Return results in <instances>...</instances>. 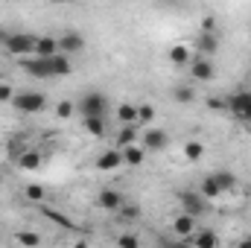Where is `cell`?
<instances>
[{
  "label": "cell",
  "mask_w": 251,
  "mask_h": 248,
  "mask_svg": "<svg viewBox=\"0 0 251 248\" xmlns=\"http://www.w3.org/2000/svg\"><path fill=\"white\" fill-rule=\"evenodd\" d=\"M108 108H111V102H108V97L102 91H88V94H82L76 99V111L82 117H105Z\"/></svg>",
  "instance_id": "obj_1"
},
{
  "label": "cell",
  "mask_w": 251,
  "mask_h": 248,
  "mask_svg": "<svg viewBox=\"0 0 251 248\" xmlns=\"http://www.w3.org/2000/svg\"><path fill=\"white\" fill-rule=\"evenodd\" d=\"M219 47H222L219 32H199V35H196V56H207V59H213V56L219 53Z\"/></svg>",
  "instance_id": "obj_8"
},
{
  "label": "cell",
  "mask_w": 251,
  "mask_h": 248,
  "mask_svg": "<svg viewBox=\"0 0 251 248\" xmlns=\"http://www.w3.org/2000/svg\"><path fill=\"white\" fill-rule=\"evenodd\" d=\"M47 67H50V76L53 79H59V76H70L73 73V62H70V56L67 53H56V56H47Z\"/></svg>",
  "instance_id": "obj_12"
},
{
  "label": "cell",
  "mask_w": 251,
  "mask_h": 248,
  "mask_svg": "<svg viewBox=\"0 0 251 248\" xmlns=\"http://www.w3.org/2000/svg\"><path fill=\"white\" fill-rule=\"evenodd\" d=\"M117 120H120V125L137 123V105H134V102H123V105H117Z\"/></svg>",
  "instance_id": "obj_25"
},
{
  "label": "cell",
  "mask_w": 251,
  "mask_h": 248,
  "mask_svg": "<svg viewBox=\"0 0 251 248\" xmlns=\"http://www.w3.org/2000/svg\"><path fill=\"white\" fill-rule=\"evenodd\" d=\"M184 158H187L190 164L201 161V158H204V143H199V140H187V143H184Z\"/></svg>",
  "instance_id": "obj_26"
},
{
  "label": "cell",
  "mask_w": 251,
  "mask_h": 248,
  "mask_svg": "<svg viewBox=\"0 0 251 248\" xmlns=\"http://www.w3.org/2000/svg\"><path fill=\"white\" fill-rule=\"evenodd\" d=\"M140 140H143L146 152H164V149L170 146V134H167L164 128H155V125H146V128L140 131Z\"/></svg>",
  "instance_id": "obj_6"
},
{
  "label": "cell",
  "mask_w": 251,
  "mask_h": 248,
  "mask_svg": "<svg viewBox=\"0 0 251 248\" xmlns=\"http://www.w3.org/2000/svg\"><path fill=\"white\" fill-rule=\"evenodd\" d=\"M199 193H201L207 201H216V198H222V196H225V193L219 190V184L213 181V175H204V178H201V184H199Z\"/></svg>",
  "instance_id": "obj_22"
},
{
  "label": "cell",
  "mask_w": 251,
  "mask_h": 248,
  "mask_svg": "<svg viewBox=\"0 0 251 248\" xmlns=\"http://www.w3.org/2000/svg\"><path fill=\"white\" fill-rule=\"evenodd\" d=\"M207 108H210V111H228V99H222V97H219V99L210 97V99H207Z\"/></svg>",
  "instance_id": "obj_34"
},
{
  "label": "cell",
  "mask_w": 251,
  "mask_h": 248,
  "mask_svg": "<svg viewBox=\"0 0 251 248\" xmlns=\"http://www.w3.org/2000/svg\"><path fill=\"white\" fill-rule=\"evenodd\" d=\"M190 59H193V50H190L187 44H176V47H170V62L176 64V67H187Z\"/></svg>",
  "instance_id": "obj_20"
},
{
  "label": "cell",
  "mask_w": 251,
  "mask_h": 248,
  "mask_svg": "<svg viewBox=\"0 0 251 248\" xmlns=\"http://www.w3.org/2000/svg\"><path fill=\"white\" fill-rule=\"evenodd\" d=\"M15 243H18V246H41V237L32 234V231H18V234H15Z\"/></svg>",
  "instance_id": "obj_30"
},
{
  "label": "cell",
  "mask_w": 251,
  "mask_h": 248,
  "mask_svg": "<svg viewBox=\"0 0 251 248\" xmlns=\"http://www.w3.org/2000/svg\"><path fill=\"white\" fill-rule=\"evenodd\" d=\"M24 196L29 198V201H35V204H41L44 198H47V190L41 184H26V190H24Z\"/></svg>",
  "instance_id": "obj_28"
},
{
  "label": "cell",
  "mask_w": 251,
  "mask_h": 248,
  "mask_svg": "<svg viewBox=\"0 0 251 248\" xmlns=\"http://www.w3.org/2000/svg\"><path fill=\"white\" fill-rule=\"evenodd\" d=\"M15 88L12 85H6V82H0V105H12V99H15Z\"/></svg>",
  "instance_id": "obj_31"
},
{
  "label": "cell",
  "mask_w": 251,
  "mask_h": 248,
  "mask_svg": "<svg viewBox=\"0 0 251 248\" xmlns=\"http://www.w3.org/2000/svg\"><path fill=\"white\" fill-rule=\"evenodd\" d=\"M181 243L196 246V248H216V246H219V237H216L213 231H207V228H196L187 240H181Z\"/></svg>",
  "instance_id": "obj_14"
},
{
  "label": "cell",
  "mask_w": 251,
  "mask_h": 248,
  "mask_svg": "<svg viewBox=\"0 0 251 248\" xmlns=\"http://www.w3.org/2000/svg\"><path fill=\"white\" fill-rule=\"evenodd\" d=\"M187 67H190L193 82H213V76H216V67H213V62L207 56H193Z\"/></svg>",
  "instance_id": "obj_7"
},
{
  "label": "cell",
  "mask_w": 251,
  "mask_h": 248,
  "mask_svg": "<svg viewBox=\"0 0 251 248\" xmlns=\"http://www.w3.org/2000/svg\"><path fill=\"white\" fill-rule=\"evenodd\" d=\"M38 207H41V216H44V219H50V222H56L59 228H73V219H70V216H64L62 210H53V207H47L44 201H41Z\"/></svg>",
  "instance_id": "obj_19"
},
{
  "label": "cell",
  "mask_w": 251,
  "mask_h": 248,
  "mask_svg": "<svg viewBox=\"0 0 251 248\" xmlns=\"http://www.w3.org/2000/svg\"><path fill=\"white\" fill-rule=\"evenodd\" d=\"M94 167H97L100 173H114V170L123 167V152H120V149H105V152L97 155Z\"/></svg>",
  "instance_id": "obj_11"
},
{
  "label": "cell",
  "mask_w": 251,
  "mask_h": 248,
  "mask_svg": "<svg viewBox=\"0 0 251 248\" xmlns=\"http://www.w3.org/2000/svg\"><path fill=\"white\" fill-rule=\"evenodd\" d=\"M140 137V131H137V123H126L120 125V131H117V149H123L128 143H134Z\"/></svg>",
  "instance_id": "obj_23"
},
{
  "label": "cell",
  "mask_w": 251,
  "mask_h": 248,
  "mask_svg": "<svg viewBox=\"0 0 251 248\" xmlns=\"http://www.w3.org/2000/svg\"><path fill=\"white\" fill-rule=\"evenodd\" d=\"M82 128H85L91 137H105V134H108V120H105V117H85Z\"/></svg>",
  "instance_id": "obj_18"
},
{
  "label": "cell",
  "mask_w": 251,
  "mask_h": 248,
  "mask_svg": "<svg viewBox=\"0 0 251 248\" xmlns=\"http://www.w3.org/2000/svg\"><path fill=\"white\" fill-rule=\"evenodd\" d=\"M76 114V102H70V99H59L56 102V117L59 120H70Z\"/></svg>",
  "instance_id": "obj_27"
},
{
  "label": "cell",
  "mask_w": 251,
  "mask_h": 248,
  "mask_svg": "<svg viewBox=\"0 0 251 248\" xmlns=\"http://www.w3.org/2000/svg\"><path fill=\"white\" fill-rule=\"evenodd\" d=\"M117 246H123V248H137V246H140V237H134V234H123V237H117Z\"/></svg>",
  "instance_id": "obj_32"
},
{
  "label": "cell",
  "mask_w": 251,
  "mask_h": 248,
  "mask_svg": "<svg viewBox=\"0 0 251 248\" xmlns=\"http://www.w3.org/2000/svg\"><path fill=\"white\" fill-rule=\"evenodd\" d=\"M41 164H44V155H41L38 149H29V146H26V149L21 152V158H18V167L26 170V173H38Z\"/></svg>",
  "instance_id": "obj_17"
},
{
  "label": "cell",
  "mask_w": 251,
  "mask_h": 248,
  "mask_svg": "<svg viewBox=\"0 0 251 248\" xmlns=\"http://www.w3.org/2000/svg\"><path fill=\"white\" fill-rule=\"evenodd\" d=\"M178 204H181V210H187V213H193L196 219H201L204 213H207V198L199 193V190H181L178 196Z\"/></svg>",
  "instance_id": "obj_4"
},
{
  "label": "cell",
  "mask_w": 251,
  "mask_h": 248,
  "mask_svg": "<svg viewBox=\"0 0 251 248\" xmlns=\"http://www.w3.org/2000/svg\"><path fill=\"white\" fill-rule=\"evenodd\" d=\"M228 114H234L243 123H251V91H237L228 97Z\"/></svg>",
  "instance_id": "obj_5"
},
{
  "label": "cell",
  "mask_w": 251,
  "mask_h": 248,
  "mask_svg": "<svg viewBox=\"0 0 251 248\" xmlns=\"http://www.w3.org/2000/svg\"><path fill=\"white\" fill-rule=\"evenodd\" d=\"M199 32H219V24H216V18H213V15L201 18V29H199Z\"/></svg>",
  "instance_id": "obj_33"
},
{
  "label": "cell",
  "mask_w": 251,
  "mask_h": 248,
  "mask_svg": "<svg viewBox=\"0 0 251 248\" xmlns=\"http://www.w3.org/2000/svg\"><path fill=\"white\" fill-rule=\"evenodd\" d=\"M155 120V105H149V102H143V105H137V123L143 125H152Z\"/></svg>",
  "instance_id": "obj_29"
},
{
  "label": "cell",
  "mask_w": 251,
  "mask_h": 248,
  "mask_svg": "<svg viewBox=\"0 0 251 248\" xmlns=\"http://www.w3.org/2000/svg\"><path fill=\"white\" fill-rule=\"evenodd\" d=\"M120 152H123V164H126V167H140V164L146 161V155H149V152H146V146H143V143H137V140H134V143H128V146H123Z\"/></svg>",
  "instance_id": "obj_15"
},
{
  "label": "cell",
  "mask_w": 251,
  "mask_h": 248,
  "mask_svg": "<svg viewBox=\"0 0 251 248\" xmlns=\"http://www.w3.org/2000/svg\"><path fill=\"white\" fill-rule=\"evenodd\" d=\"M120 213H123V216H128V219H134V216H137V207H128V204H123V207H120Z\"/></svg>",
  "instance_id": "obj_35"
},
{
  "label": "cell",
  "mask_w": 251,
  "mask_h": 248,
  "mask_svg": "<svg viewBox=\"0 0 251 248\" xmlns=\"http://www.w3.org/2000/svg\"><path fill=\"white\" fill-rule=\"evenodd\" d=\"M213 175V181L219 184L222 193H231V190H237V175L231 173V170H216V173H210Z\"/></svg>",
  "instance_id": "obj_21"
},
{
  "label": "cell",
  "mask_w": 251,
  "mask_h": 248,
  "mask_svg": "<svg viewBox=\"0 0 251 248\" xmlns=\"http://www.w3.org/2000/svg\"><path fill=\"white\" fill-rule=\"evenodd\" d=\"M50 3H70V0H50Z\"/></svg>",
  "instance_id": "obj_37"
},
{
  "label": "cell",
  "mask_w": 251,
  "mask_h": 248,
  "mask_svg": "<svg viewBox=\"0 0 251 248\" xmlns=\"http://www.w3.org/2000/svg\"><path fill=\"white\" fill-rule=\"evenodd\" d=\"M170 228H173V234L178 237V240H187L190 234L199 228V219L193 216V213H187V210H181L178 216H173V222H170Z\"/></svg>",
  "instance_id": "obj_9"
},
{
  "label": "cell",
  "mask_w": 251,
  "mask_h": 248,
  "mask_svg": "<svg viewBox=\"0 0 251 248\" xmlns=\"http://www.w3.org/2000/svg\"><path fill=\"white\" fill-rule=\"evenodd\" d=\"M173 99L181 102V105L196 102V88H193V85H176V88H173Z\"/></svg>",
  "instance_id": "obj_24"
},
{
  "label": "cell",
  "mask_w": 251,
  "mask_h": 248,
  "mask_svg": "<svg viewBox=\"0 0 251 248\" xmlns=\"http://www.w3.org/2000/svg\"><path fill=\"white\" fill-rule=\"evenodd\" d=\"M240 248H251V237L249 240H240Z\"/></svg>",
  "instance_id": "obj_36"
},
{
  "label": "cell",
  "mask_w": 251,
  "mask_h": 248,
  "mask_svg": "<svg viewBox=\"0 0 251 248\" xmlns=\"http://www.w3.org/2000/svg\"><path fill=\"white\" fill-rule=\"evenodd\" d=\"M12 108L21 114H41L47 108V97L41 91H21V94H15Z\"/></svg>",
  "instance_id": "obj_3"
},
{
  "label": "cell",
  "mask_w": 251,
  "mask_h": 248,
  "mask_svg": "<svg viewBox=\"0 0 251 248\" xmlns=\"http://www.w3.org/2000/svg\"><path fill=\"white\" fill-rule=\"evenodd\" d=\"M0 44L6 47L9 56H18V59L35 53V35L29 32H0Z\"/></svg>",
  "instance_id": "obj_2"
},
{
  "label": "cell",
  "mask_w": 251,
  "mask_h": 248,
  "mask_svg": "<svg viewBox=\"0 0 251 248\" xmlns=\"http://www.w3.org/2000/svg\"><path fill=\"white\" fill-rule=\"evenodd\" d=\"M59 53V35H35V53L32 56H56Z\"/></svg>",
  "instance_id": "obj_16"
},
{
  "label": "cell",
  "mask_w": 251,
  "mask_h": 248,
  "mask_svg": "<svg viewBox=\"0 0 251 248\" xmlns=\"http://www.w3.org/2000/svg\"><path fill=\"white\" fill-rule=\"evenodd\" d=\"M59 50L62 53H67V56H73V53H82L85 50V35L82 32H62L59 35Z\"/></svg>",
  "instance_id": "obj_13"
},
{
  "label": "cell",
  "mask_w": 251,
  "mask_h": 248,
  "mask_svg": "<svg viewBox=\"0 0 251 248\" xmlns=\"http://www.w3.org/2000/svg\"><path fill=\"white\" fill-rule=\"evenodd\" d=\"M97 204H100L102 210H111V213H114V210H120L126 204V196L117 187H102V190L97 193Z\"/></svg>",
  "instance_id": "obj_10"
}]
</instances>
